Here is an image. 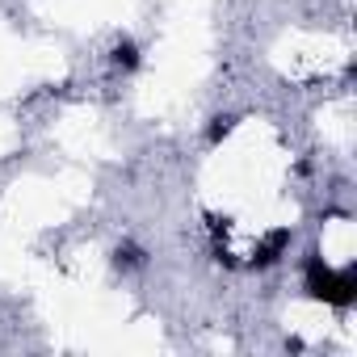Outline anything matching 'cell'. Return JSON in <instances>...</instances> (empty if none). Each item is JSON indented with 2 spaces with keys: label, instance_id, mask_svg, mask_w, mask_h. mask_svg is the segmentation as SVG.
Wrapping results in <instances>:
<instances>
[{
  "label": "cell",
  "instance_id": "6da1fadb",
  "mask_svg": "<svg viewBox=\"0 0 357 357\" xmlns=\"http://www.w3.org/2000/svg\"><path fill=\"white\" fill-rule=\"evenodd\" d=\"M303 286L311 298L319 303H332V307H349L357 298V273L353 269H336L328 265L324 257H307L303 265Z\"/></svg>",
  "mask_w": 357,
  "mask_h": 357
},
{
  "label": "cell",
  "instance_id": "7a4b0ae2",
  "mask_svg": "<svg viewBox=\"0 0 357 357\" xmlns=\"http://www.w3.org/2000/svg\"><path fill=\"white\" fill-rule=\"evenodd\" d=\"M114 63H118V68H135V63H139V51H135L130 43H118V47H114Z\"/></svg>",
  "mask_w": 357,
  "mask_h": 357
}]
</instances>
